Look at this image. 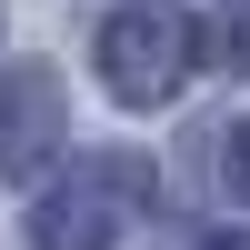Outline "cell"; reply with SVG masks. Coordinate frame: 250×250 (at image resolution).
Returning a JSON list of instances; mask_svg holds the SVG:
<instances>
[{
	"label": "cell",
	"instance_id": "6da1fadb",
	"mask_svg": "<svg viewBox=\"0 0 250 250\" xmlns=\"http://www.w3.org/2000/svg\"><path fill=\"white\" fill-rule=\"evenodd\" d=\"M150 160L140 150H100V160H70V170L40 190L30 210V250H120L150 220Z\"/></svg>",
	"mask_w": 250,
	"mask_h": 250
},
{
	"label": "cell",
	"instance_id": "7a4b0ae2",
	"mask_svg": "<svg viewBox=\"0 0 250 250\" xmlns=\"http://www.w3.org/2000/svg\"><path fill=\"white\" fill-rule=\"evenodd\" d=\"M190 60H200V30H190L180 0H120V10L100 20V90H110L120 110H160V100H180Z\"/></svg>",
	"mask_w": 250,
	"mask_h": 250
},
{
	"label": "cell",
	"instance_id": "3957f363",
	"mask_svg": "<svg viewBox=\"0 0 250 250\" xmlns=\"http://www.w3.org/2000/svg\"><path fill=\"white\" fill-rule=\"evenodd\" d=\"M60 140H70V90H60V70H40V60L0 70V180H40L60 160Z\"/></svg>",
	"mask_w": 250,
	"mask_h": 250
},
{
	"label": "cell",
	"instance_id": "277c9868",
	"mask_svg": "<svg viewBox=\"0 0 250 250\" xmlns=\"http://www.w3.org/2000/svg\"><path fill=\"white\" fill-rule=\"evenodd\" d=\"M220 60L250 80V0H220Z\"/></svg>",
	"mask_w": 250,
	"mask_h": 250
},
{
	"label": "cell",
	"instance_id": "5b68a950",
	"mask_svg": "<svg viewBox=\"0 0 250 250\" xmlns=\"http://www.w3.org/2000/svg\"><path fill=\"white\" fill-rule=\"evenodd\" d=\"M230 190L250 200V120H240V130H230Z\"/></svg>",
	"mask_w": 250,
	"mask_h": 250
},
{
	"label": "cell",
	"instance_id": "8992f818",
	"mask_svg": "<svg viewBox=\"0 0 250 250\" xmlns=\"http://www.w3.org/2000/svg\"><path fill=\"white\" fill-rule=\"evenodd\" d=\"M210 250H250V230H230V240H210Z\"/></svg>",
	"mask_w": 250,
	"mask_h": 250
}]
</instances>
